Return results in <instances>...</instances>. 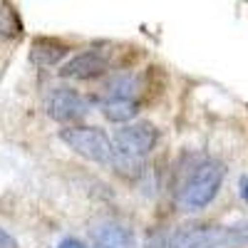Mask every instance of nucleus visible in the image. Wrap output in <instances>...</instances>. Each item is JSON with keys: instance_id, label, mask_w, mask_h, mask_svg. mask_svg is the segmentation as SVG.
Listing matches in <instances>:
<instances>
[{"instance_id": "5", "label": "nucleus", "mask_w": 248, "mask_h": 248, "mask_svg": "<svg viewBox=\"0 0 248 248\" xmlns=\"http://www.w3.org/2000/svg\"><path fill=\"white\" fill-rule=\"evenodd\" d=\"M45 109L55 122L70 124V122H77V119L85 117L90 112V105H87V99L79 92H75L72 87H55L45 97Z\"/></svg>"}, {"instance_id": "4", "label": "nucleus", "mask_w": 248, "mask_h": 248, "mask_svg": "<svg viewBox=\"0 0 248 248\" xmlns=\"http://www.w3.org/2000/svg\"><path fill=\"white\" fill-rule=\"evenodd\" d=\"M159 141V129L152 122H137V124H122V129L114 132L112 147L117 154L129 159H144Z\"/></svg>"}, {"instance_id": "14", "label": "nucleus", "mask_w": 248, "mask_h": 248, "mask_svg": "<svg viewBox=\"0 0 248 248\" xmlns=\"http://www.w3.org/2000/svg\"><path fill=\"white\" fill-rule=\"evenodd\" d=\"M238 186H241V196H243V199L248 201V176H241Z\"/></svg>"}, {"instance_id": "10", "label": "nucleus", "mask_w": 248, "mask_h": 248, "mask_svg": "<svg viewBox=\"0 0 248 248\" xmlns=\"http://www.w3.org/2000/svg\"><path fill=\"white\" fill-rule=\"evenodd\" d=\"M23 32V20L10 5H0V40H15Z\"/></svg>"}, {"instance_id": "8", "label": "nucleus", "mask_w": 248, "mask_h": 248, "mask_svg": "<svg viewBox=\"0 0 248 248\" xmlns=\"http://www.w3.org/2000/svg\"><path fill=\"white\" fill-rule=\"evenodd\" d=\"M67 50L70 47L57 37H35L30 45V60L40 67H52V65H60Z\"/></svg>"}, {"instance_id": "2", "label": "nucleus", "mask_w": 248, "mask_h": 248, "mask_svg": "<svg viewBox=\"0 0 248 248\" xmlns=\"http://www.w3.org/2000/svg\"><path fill=\"white\" fill-rule=\"evenodd\" d=\"M226 176V167L218 159H203L191 169L186 176L181 191H179V203L186 211H201L206 209L218 194L221 184Z\"/></svg>"}, {"instance_id": "1", "label": "nucleus", "mask_w": 248, "mask_h": 248, "mask_svg": "<svg viewBox=\"0 0 248 248\" xmlns=\"http://www.w3.org/2000/svg\"><path fill=\"white\" fill-rule=\"evenodd\" d=\"M243 243H248V221L231 226H184L167 241V248H233Z\"/></svg>"}, {"instance_id": "6", "label": "nucleus", "mask_w": 248, "mask_h": 248, "mask_svg": "<svg viewBox=\"0 0 248 248\" xmlns=\"http://www.w3.org/2000/svg\"><path fill=\"white\" fill-rule=\"evenodd\" d=\"M109 67V60L107 55H102L99 50H87V52H79L72 60H67L57 72L60 77L65 79H79V82H87V79H97L107 72Z\"/></svg>"}, {"instance_id": "3", "label": "nucleus", "mask_w": 248, "mask_h": 248, "mask_svg": "<svg viewBox=\"0 0 248 248\" xmlns=\"http://www.w3.org/2000/svg\"><path fill=\"white\" fill-rule=\"evenodd\" d=\"M60 139L67 144V147L85 156L94 164H112L114 159V147H112V139L94 127H65L60 129Z\"/></svg>"}, {"instance_id": "12", "label": "nucleus", "mask_w": 248, "mask_h": 248, "mask_svg": "<svg viewBox=\"0 0 248 248\" xmlns=\"http://www.w3.org/2000/svg\"><path fill=\"white\" fill-rule=\"evenodd\" d=\"M0 248H17L15 236H10L5 229H0Z\"/></svg>"}, {"instance_id": "11", "label": "nucleus", "mask_w": 248, "mask_h": 248, "mask_svg": "<svg viewBox=\"0 0 248 248\" xmlns=\"http://www.w3.org/2000/svg\"><path fill=\"white\" fill-rule=\"evenodd\" d=\"M134 90H137V82H134V77H129V75H117V77L109 82V94H112V97H119V99H134V97H132Z\"/></svg>"}, {"instance_id": "13", "label": "nucleus", "mask_w": 248, "mask_h": 248, "mask_svg": "<svg viewBox=\"0 0 248 248\" xmlns=\"http://www.w3.org/2000/svg\"><path fill=\"white\" fill-rule=\"evenodd\" d=\"M57 248H87V246L82 243V241H77V238H65V241H62Z\"/></svg>"}, {"instance_id": "7", "label": "nucleus", "mask_w": 248, "mask_h": 248, "mask_svg": "<svg viewBox=\"0 0 248 248\" xmlns=\"http://www.w3.org/2000/svg\"><path fill=\"white\" fill-rule=\"evenodd\" d=\"M97 248H137V241L127 226L117 221H105L92 231Z\"/></svg>"}, {"instance_id": "9", "label": "nucleus", "mask_w": 248, "mask_h": 248, "mask_svg": "<svg viewBox=\"0 0 248 248\" xmlns=\"http://www.w3.org/2000/svg\"><path fill=\"white\" fill-rule=\"evenodd\" d=\"M102 112H105V117L114 124H127L129 119L137 117L139 112V105L137 99H119V97H109L105 105H102Z\"/></svg>"}]
</instances>
